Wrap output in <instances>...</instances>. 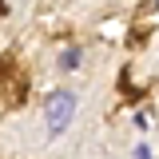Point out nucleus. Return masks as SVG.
<instances>
[{"mask_svg":"<svg viewBox=\"0 0 159 159\" xmlns=\"http://www.w3.org/2000/svg\"><path fill=\"white\" fill-rule=\"evenodd\" d=\"M76 111H80V96L72 88L48 92V99H44V135H48V143H56V139L76 123Z\"/></svg>","mask_w":159,"mask_h":159,"instance_id":"nucleus-1","label":"nucleus"},{"mask_svg":"<svg viewBox=\"0 0 159 159\" xmlns=\"http://www.w3.org/2000/svg\"><path fill=\"white\" fill-rule=\"evenodd\" d=\"M155 4H159V0H155Z\"/></svg>","mask_w":159,"mask_h":159,"instance_id":"nucleus-4","label":"nucleus"},{"mask_svg":"<svg viewBox=\"0 0 159 159\" xmlns=\"http://www.w3.org/2000/svg\"><path fill=\"white\" fill-rule=\"evenodd\" d=\"M80 64H84V52H80V48H64V52L56 56V68H60V72H76Z\"/></svg>","mask_w":159,"mask_h":159,"instance_id":"nucleus-2","label":"nucleus"},{"mask_svg":"<svg viewBox=\"0 0 159 159\" xmlns=\"http://www.w3.org/2000/svg\"><path fill=\"white\" fill-rule=\"evenodd\" d=\"M135 159H155L151 155V143H135Z\"/></svg>","mask_w":159,"mask_h":159,"instance_id":"nucleus-3","label":"nucleus"}]
</instances>
